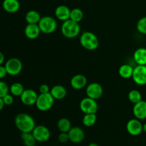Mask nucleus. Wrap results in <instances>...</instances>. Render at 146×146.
Returning a JSON list of instances; mask_svg holds the SVG:
<instances>
[{"instance_id":"36","label":"nucleus","mask_w":146,"mask_h":146,"mask_svg":"<svg viewBox=\"0 0 146 146\" xmlns=\"http://www.w3.org/2000/svg\"><path fill=\"white\" fill-rule=\"evenodd\" d=\"M4 106H5V104H4V101H3L2 98H0V111H1L4 108Z\"/></svg>"},{"instance_id":"27","label":"nucleus","mask_w":146,"mask_h":146,"mask_svg":"<svg viewBox=\"0 0 146 146\" xmlns=\"http://www.w3.org/2000/svg\"><path fill=\"white\" fill-rule=\"evenodd\" d=\"M84 18V12L79 8H74L71 10L70 19L72 21L79 23Z\"/></svg>"},{"instance_id":"31","label":"nucleus","mask_w":146,"mask_h":146,"mask_svg":"<svg viewBox=\"0 0 146 146\" xmlns=\"http://www.w3.org/2000/svg\"><path fill=\"white\" fill-rule=\"evenodd\" d=\"M2 99L5 106H10L14 103V96H12L10 94H8L6 96H4L2 98Z\"/></svg>"},{"instance_id":"29","label":"nucleus","mask_w":146,"mask_h":146,"mask_svg":"<svg viewBox=\"0 0 146 146\" xmlns=\"http://www.w3.org/2000/svg\"><path fill=\"white\" fill-rule=\"evenodd\" d=\"M136 29L139 33L146 35V17L140 19L136 24Z\"/></svg>"},{"instance_id":"10","label":"nucleus","mask_w":146,"mask_h":146,"mask_svg":"<svg viewBox=\"0 0 146 146\" xmlns=\"http://www.w3.org/2000/svg\"><path fill=\"white\" fill-rule=\"evenodd\" d=\"M86 93L87 97L97 100L103 96L104 89L101 84L98 83H91L86 86Z\"/></svg>"},{"instance_id":"4","label":"nucleus","mask_w":146,"mask_h":146,"mask_svg":"<svg viewBox=\"0 0 146 146\" xmlns=\"http://www.w3.org/2000/svg\"><path fill=\"white\" fill-rule=\"evenodd\" d=\"M41 33L50 34L54 33L57 29V21L54 17L50 16H45L41 17L38 24Z\"/></svg>"},{"instance_id":"1","label":"nucleus","mask_w":146,"mask_h":146,"mask_svg":"<svg viewBox=\"0 0 146 146\" xmlns=\"http://www.w3.org/2000/svg\"><path fill=\"white\" fill-rule=\"evenodd\" d=\"M14 123L17 129L21 133H31L35 128V121L31 115L25 113H21L17 115L14 119Z\"/></svg>"},{"instance_id":"28","label":"nucleus","mask_w":146,"mask_h":146,"mask_svg":"<svg viewBox=\"0 0 146 146\" xmlns=\"http://www.w3.org/2000/svg\"><path fill=\"white\" fill-rule=\"evenodd\" d=\"M128 99L131 101L132 104H135L141 101L142 100V95H141V92L138 90L133 89L128 93Z\"/></svg>"},{"instance_id":"17","label":"nucleus","mask_w":146,"mask_h":146,"mask_svg":"<svg viewBox=\"0 0 146 146\" xmlns=\"http://www.w3.org/2000/svg\"><path fill=\"white\" fill-rule=\"evenodd\" d=\"M54 14L57 19L61 21H65L70 19L71 9L66 5H60L56 8Z\"/></svg>"},{"instance_id":"7","label":"nucleus","mask_w":146,"mask_h":146,"mask_svg":"<svg viewBox=\"0 0 146 146\" xmlns=\"http://www.w3.org/2000/svg\"><path fill=\"white\" fill-rule=\"evenodd\" d=\"M79 107L81 111L84 114L96 113L98 108L96 100L92 99L89 97H86L83 98L80 102Z\"/></svg>"},{"instance_id":"2","label":"nucleus","mask_w":146,"mask_h":146,"mask_svg":"<svg viewBox=\"0 0 146 146\" xmlns=\"http://www.w3.org/2000/svg\"><path fill=\"white\" fill-rule=\"evenodd\" d=\"M80 44L85 49L88 51L96 50L99 46V41L94 33L91 31H85L82 33L79 38Z\"/></svg>"},{"instance_id":"23","label":"nucleus","mask_w":146,"mask_h":146,"mask_svg":"<svg viewBox=\"0 0 146 146\" xmlns=\"http://www.w3.org/2000/svg\"><path fill=\"white\" fill-rule=\"evenodd\" d=\"M21 138L23 143L25 146H35L36 140L34 138L32 132L31 133H21Z\"/></svg>"},{"instance_id":"33","label":"nucleus","mask_w":146,"mask_h":146,"mask_svg":"<svg viewBox=\"0 0 146 146\" xmlns=\"http://www.w3.org/2000/svg\"><path fill=\"white\" fill-rule=\"evenodd\" d=\"M50 87L47 84H41L39 86V91L40 94H47V93H50Z\"/></svg>"},{"instance_id":"22","label":"nucleus","mask_w":146,"mask_h":146,"mask_svg":"<svg viewBox=\"0 0 146 146\" xmlns=\"http://www.w3.org/2000/svg\"><path fill=\"white\" fill-rule=\"evenodd\" d=\"M133 68L129 64H123L119 67L118 69V74L120 76L123 78H132L133 73Z\"/></svg>"},{"instance_id":"37","label":"nucleus","mask_w":146,"mask_h":146,"mask_svg":"<svg viewBox=\"0 0 146 146\" xmlns=\"http://www.w3.org/2000/svg\"><path fill=\"white\" fill-rule=\"evenodd\" d=\"M143 131H144L146 133V123H145L143 124Z\"/></svg>"},{"instance_id":"35","label":"nucleus","mask_w":146,"mask_h":146,"mask_svg":"<svg viewBox=\"0 0 146 146\" xmlns=\"http://www.w3.org/2000/svg\"><path fill=\"white\" fill-rule=\"evenodd\" d=\"M5 61V57H4V54L0 51V65H2Z\"/></svg>"},{"instance_id":"15","label":"nucleus","mask_w":146,"mask_h":146,"mask_svg":"<svg viewBox=\"0 0 146 146\" xmlns=\"http://www.w3.org/2000/svg\"><path fill=\"white\" fill-rule=\"evenodd\" d=\"M86 77L82 74H76L71 78L70 81V84L74 89L81 90L85 88L87 86Z\"/></svg>"},{"instance_id":"16","label":"nucleus","mask_w":146,"mask_h":146,"mask_svg":"<svg viewBox=\"0 0 146 146\" xmlns=\"http://www.w3.org/2000/svg\"><path fill=\"white\" fill-rule=\"evenodd\" d=\"M41 33V30L38 24H27L24 29V34L29 39H36L39 36Z\"/></svg>"},{"instance_id":"19","label":"nucleus","mask_w":146,"mask_h":146,"mask_svg":"<svg viewBox=\"0 0 146 146\" xmlns=\"http://www.w3.org/2000/svg\"><path fill=\"white\" fill-rule=\"evenodd\" d=\"M50 93L55 100H61L66 96L67 91L63 86L56 85L51 88Z\"/></svg>"},{"instance_id":"21","label":"nucleus","mask_w":146,"mask_h":146,"mask_svg":"<svg viewBox=\"0 0 146 146\" xmlns=\"http://www.w3.org/2000/svg\"><path fill=\"white\" fill-rule=\"evenodd\" d=\"M41 18V14L36 10H30L27 11L25 15V20L27 24H38Z\"/></svg>"},{"instance_id":"13","label":"nucleus","mask_w":146,"mask_h":146,"mask_svg":"<svg viewBox=\"0 0 146 146\" xmlns=\"http://www.w3.org/2000/svg\"><path fill=\"white\" fill-rule=\"evenodd\" d=\"M68 133L69 141L74 143H79L82 142L85 138V133L84 130L79 127H72Z\"/></svg>"},{"instance_id":"8","label":"nucleus","mask_w":146,"mask_h":146,"mask_svg":"<svg viewBox=\"0 0 146 146\" xmlns=\"http://www.w3.org/2000/svg\"><path fill=\"white\" fill-rule=\"evenodd\" d=\"M32 133L37 142L40 143L46 142L51 137L49 129L43 125H36L35 128L33 130Z\"/></svg>"},{"instance_id":"12","label":"nucleus","mask_w":146,"mask_h":146,"mask_svg":"<svg viewBox=\"0 0 146 146\" xmlns=\"http://www.w3.org/2000/svg\"><path fill=\"white\" fill-rule=\"evenodd\" d=\"M126 129L128 133L133 136H138L143 132V124L141 120L137 118L131 119L126 124Z\"/></svg>"},{"instance_id":"6","label":"nucleus","mask_w":146,"mask_h":146,"mask_svg":"<svg viewBox=\"0 0 146 146\" xmlns=\"http://www.w3.org/2000/svg\"><path fill=\"white\" fill-rule=\"evenodd\" d=\"M4 66H5L8 75L15 76L21 72L23 64L19 58H11L6 61Z\"/></svg>"},{"instance_id":"32","label":"nucleus","mask_w":146,"mask_h":146,"mask_svg":"<svg viewBox=\"0 0 146 146\" xmlns=\"http://www.w3.org/2000/svg\"><path fill=\"white\" fill-rule=\"evenodd\" d=\"M58 140L61 143H66L69 141V136H68V133L61 132V133L58 135Z\"/></svg>"},{"instance_id":"9","label":"nucleus","mask_w":146,"mask_h":146,"mask_svg":"<svg viewBox=\"0 0 146 146\" xmlns=\"http://www.w3.org/2000/svg\"><path fill=\"white\" fill-rule=\"evenodd\" d=\"M132 78L138 86L146 85V65H137L133 68Z\"/></svg>"},{"instance_id":"26","label":"nucleus","mask_w":146,"mask_h":146,"mask_svg":"<svg viewBox=\"0 0 146 146\" xmlns=\"http://www.w3.org/2000/svg\"><path fill=\"white\" fill-rule=\"evenodd\" d=\"M24 88L21 83H14V84H11V86L9 87L10 93H11V95L14 96L20 97L21 94H22V93L24 92Z\"/></svg>"},{"instance_id":"5","label":"nucleus","mask_w":146,"mask_h":146,"mask_svg":"<svg viewBox=\"0 0 146 146\" xmlns=\"http://www.w3.org/2000/svg\"><path fill=\"white\" fill-rule=\"evenodd\" d=\"M54 98L51 93L47 94H40L38 96L36 107L41 111H48L53 107L54 104Z\"/></svg>"},{"instance_id":"18","label":"nucleus","mask_w":146,"mask_h":146,"mask_svg":"<svg viewBox=\"0 0 146 146\" xmlns=\"http://www.w3.org/2000/svg\"><path fill=\"white\" fill-rule=\"evenodd\" d=\"M4 10L10 14L17 12L20 9V3L19 0H4L2 2Z\"/></svg>"},{"instance_id":"38","label":"nucleus","mask_w":146,"mask_h":146,"mask_svg":"<svg viewBox=\"0 0 146 146\" xmlns=\"http://www.w3.org/2000/svg\"><path fill=\"white\" fill-rule=\"evenodd\" d=\"M88 146H98V144H96V143H90Z\"/></svg>"},{"instance_id":"20","label":"nucleus","mask_w":146,"mask_h":146,"mask_svg":"<svg viewBox=\"0 0 146 146\" xmlns=\"http://www.w3.org/2000/svg\"><path fill=\"white\" fill-rule=\"evenodd\" d=\"M133 59L137 65H146V48H137L133 54Z\"/></svg>"},{"instance_id":"34","label":"nucleus","mask_w":146,"mask_h":146,"mask_svg":"<svg viewBox=\"0 0 146 146\" xmlns=\"http://www.w3.org/2000/svg\"><path fill=\"white\" fill-rule=\"evenodd\" d=\"M7 75V70L4 66L0 65V79H2L3 78L6 76Z\"/></svg>"},{"instance_id":"14","label":"nucleus","mask_w":146,"mask_h":146,"mask_svg":"<svg viewBox=\"0 0 146 146\" xmlns=\"http://www.w3.org/2000/svg\"><path fill=\"white\" fill-rule=\"evenodd\" d=\"M133 113L137 119L141 121L146 119V101L141 100L138 103L134 104Z\"/></svg>"},{"instance_id":"11","label":"nucleus","mask_w":146,"mask_h":146,"mask_svg":"<svg viewBox=\"0 0 146 146\" xmlns=\"http://www.w3.org/2000/svg\"><path fill=\"white\" fill-rule=\"evenodd\" d=\"M38 96L37 93L34 90L28 88V89H24V92L20 96V99L23 104L30 106L35 105Z\"/></svg>"},{"instance_id":"25","label":"nucleus","mask_w":146,"mask_h":146,"mask_svg":"<svg viewBox=\"0 0 146 146\" xmlns=\"http://www.w3.org/2000/svg\"><path fill=\"white\" fill-rule=\"evenodd\" d=\"M97 121L96 113L84 114L82 119V123L85 126L91 127L95 125Z\"/></svg>"},{"instance_id":"24","label":"nucleus","mask_w":146,"mask_h":146,"mask_svg":"<svg viewBox=\"0 0 146 146\" xmlns=\"http://www.w3.org/2000/svg\"><path fill=\"white\" fill-rule=\"evenodd\" d=\"M57 127L61 132L64 133H68V131L72 128L71 121L66 118H60L57 123Z\"/></svg>"},{"instance_id":"30","label":"nucleus","mask_w":146,"mask_h":146,"mask_svg":"<svg viewBox=\"0 0 146 146\" xmlns=\"http://www.w3.org/2000/svg\"><path fill=\"white\" fill-rule=\"evenodd\" d=\"M9 87L7 84L4 81L0 80V98H3L4 96L9 94Z\"/></svg>"},{"instance_id":"3","label":"nucleus","mask_w":146,"mask_h":146,"mask_svg":"<svg viewBox=\"0 0 146 146\" xmlns=\"http://www.w3.org/2000/svg\"><path fill=\"white\" fill-rule=\"evenodd\" d=\"M61 33L67 38H74L78 36L81 31L79 23L68 19L63 21L61 25Z\"/></svg>"}]
</instances>
